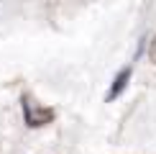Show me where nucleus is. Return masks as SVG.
<instances>
[{"instance_id": "nucleus-1", "label": "nucleus", "mask_w": 156, "mask_h": 154, "mask_svg": "<svg viewBox=\"0 0 156 154\" xmlns=\"http://www.w3.org/2000/svg\"><path fill=\"white\" fill-rule=\"evenodd\" d=\"M23 116H26V123L28 126H46L51 118H54V111L49 108H41L34 98H23Z\"/></svg>"}, {"instance_id": "nucleus-2", "label": "nucleus", "mask_w": 156, "mask_h": 154, "mask_svg": "<svg viewBox=\"0 0 156 154\" xmlns=\"http://www.w3.org/2000/svg\"><path fill=\"white\" fill-rule=\"evenodd\" d=\"M128 80H131V69H123V72L113 80V87H110V93H108V100H115L118 95L123 93V87L128 85Z\"/></svg>"}, {"instance_id": "nucleus-3", "label": "nucleus", "mask_w": 156, "mask_h": 154, "mask_svg": "<svg viewBox=\"0 0 156 154\" xmlns=\"http://www.w3.org/2000/svg\"><path fill=\"white\" fill-rule=\"evenodd\" d=\"M148 59H151V62L156 64V36L151 38V46H148Z\"/></svg>"}]
</instances>
